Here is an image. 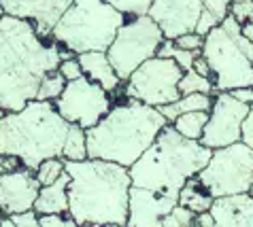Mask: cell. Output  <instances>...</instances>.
<instances>
[{
	"label": "cell",
	"mask_w": 253,
	"mask_h": 227,
	"mask_svg": "<svg viewBox=\"0 0 253 227\" xmlns=\"http://www.w3.org/2000/svg\"><path fill=\"white\" fill-rule=\"evenodd\" d=\"M60 62V45L41 38L30 21L0 17V109L17 113L37 100L43 76Z\"/></svg>",
	"instance_id": "1"
},
{
	"label": "cell",
	"mask_w": 253,
	"mask_h": 227,
	"mask_svg": "<svg viewBox=\"0 0 253 227\" xmlns=\"http://www.w3.org/2000/svg\"><path fill=\"white\" fill-rule=\"evenodd\" d=\"M68 174V217L81 227L126 225L130 200L128 168L100 159L64 161Z\"/></svg>",
	"instance_id": "2"
},
{
	"label": "cell",
	"mask_w": 253,
	"mask_h": 227,
	"mask_svg": "<svg viewBox=\"0 0 253 227\" xmlns=\"http://www.w3.org/2000/svg\"><path fill=\"white\" fill-rule=\"evenodd\" d=\"M166 125L168 121L153 106L136 100L115 104L100 123L85 132L87 157L130 168Z\"/></svg>",
	"instance_id": "3"
},
{
	"label": "cell",
	"mask_w": 253,
	"mask_h": 227,
	"mask_svg": "<svg viewBox=\"0 0 253 227\" xmlns=\"http://www.w3.org/2000/svg\"><path fill=\"white\" fill-rule=\"evenodd\" d=\"M70 123L58 115L51 102H28L22 111L4 113L0 119V155L17 157L28 170L45 159L60 157Z\"/></svg>",
	"instance_id": "4"
},
{
	"label": "cell",
	"mask_w": 253,
	"mask_h": 227,
	"mask_svg": "<svg viewBox=\"0 0 253 227\" xmlns=\"http://www.w3.org/2000/svg\"><path fill=\"white\" fill-rule=\"evenodd\" d=\"M211 155V149L202 147L198 140L183 138L168 123L158 134L156 143L128 168L132 187L179 195L185 183L209 164Z\"/></svg>",
	"instance_id": "5"
},
{
	"label": "cell",
	"mask_w": 253,
	"mask_h": 227,
	"mask_svg": "<svg viewBox=\"0 0 253 227\" xmlns=\"http://www.w3.org/2000/svg\"><path fill=\"white\" fill-rule=\"evenodd\" d=\"M126 19L104 0H73L51 30V40L75 55L107 51Z\"/></svg>",
	"instance_id": "6"
},
{
	"label": "cell",
	"mask_w": 253,
	"mask_h": 227,
	"mask_svg": "<svg viewBox=\"0 0 253 227\" xmlns=\"http://www.w3.org/2000/svg\"><path fill=\"white\" fill-rule=\"evenodd\" d=\"M162 40H164V34L149 15L126 19L107 49V58L115 68L119 81L126 83L138 66L156 58Z\"/></svg>",
	"instance_id": "7"
},
{
	"label": "cell",
	"mask_w": 253,
	"mask_h": 227,
	"mask_svg": "<svg viewBox=\"0 0 253 227\" xmlns=\"http://www.w3.org/2000/svg\"><path fill=\"white\" fill-rule=\"evenodd\" d=\"M196 179L213 200L249 193L253 187V151L243 143L217 149Z\"/></svg>",
	"instance_id": "8"
},
{
	"label": "cell",
	"mask_w": 253,
	"mask_h": 227,
	"mask_svg": "<svg viewBox=\"0 0 253 227\" xmlns=\"http://www.w3.org/2000/svg\"><path fill=\"white\" fill-rule=\"evenodd\" d=\"M202 58L207 60L213 75L215 91L253 87V62L245 58L241 49L221 30V26H217L205 37Z\"/></svg>",
	"instance_id": "9"
},
{
	"label": "cell",
	"mask_w": 253,
	"mask_h": 227,
	"mask_svg": "<svg viewBox=\"0 0 253 227\" xmlns=\"http://www.w3.org/2000/svg\"><path fill=\"white\" fill-rule=\"evenodd\" d=\"M181 76H183V70L174 64V60L151 58L130 75V79L126 81L124 94L128 100L160 109V106L172 104L181 98Z\"/></svg>",
	"instance_id": "10"
},
{
	"label": "cell",
	"mask_w": 253,
	"mask_h": 227,
	"mask_svg": "<svg viewBox=\"0 0 253 227\" xmlns=\"http://www.w3.org/2000/svg\"><path fill=\"white\" fill-rule=\"evenodd\" d=\"M53 106L66 123L79 125L87 132L107 117V113L113 109V102L102 87L81 76L77 81L66 83L64 91L53 102Z\"/></svg>",
	"instance_id": "11"
},
{
	"label": "cell",
	"mask_w": 253,
	"mask_h": 227,
	"mask_svg": "<svg viewBox=\"0 0 253 227\" xmlns=\"http://www.w3.org/2000/svg\"><path fill=\"white\" fill-rule=\"evenodd\" d=\"M247 113V104L234 100L228 91H217L213 106L209 111V121L205 125L200 145L211 151H217V149L241 143V125Z\"/></svg>",
	"instance_id": "12"
},
{
	"label": "cell",
	"mask_w": 253,
	"mask_h": 227,
	"mask_svg": "<svg viewBox=\"0 0 253 227\" xmlns=\"http://www.w3.org/2000/svg\"><path fill=\"white\" fill-rule=\"evenodd\" d=\"M205 11V0H153L149 15L160 26L164 38L174 40L181 34L194 32Z\"/></svg>",
	"instance_id": "13"
},
{
	"label": "cell",
	"mask_w": 253,
	"mask_h": 227,
	"mask_svg": "<svg viewBox=\"0 0 253 227\" xmlns=\"http://www.w3.org/2000/svg\"><path fill=\"white\" fill-rule=\"evenodd\" d=\"M0 4L4 15L30 21L39 37L49 40L51 30L73 4V0H0Z\"/></svg>",
	"instance_id": "14"
},
{
	"label": "cell",
	"mask_w": 253,
	"mask_h": 227,
	"mask_svg": "<svg viewBox=\"0 0 253 227\" xmlns=\"http://www.w3.org/2000/svg\"><path fill=\"white\" fill-rule=\"evenodd\" d=\"M41 185L32 170L19 168L0 176V212L13 217L26 210H34Z\"/></svg>",
	"instance_id": "15"
},
{
	"label": "cell",
	"mask_w": 253,
	"mask_h": 227,
	"mask_svg": "<svg viewBox=\"0 0 253 227\" xmlns=\"http://www.w3.org/2000/svg\"><path fill=\"white\" fill-rule=\"evenodd\" d=\"M179 204L177 193H160L130 187L126 227H162V219Z\"/></svg>",
	"instance_id": "16"
},
{
	"label": "cell",
	"mask_w": 253,
	"mask_h": 227,
	"mask_svg": "<svg viewBox=\"0 0 253 227\" xmlns=\"http://www.w3.org/2000/svg\"><path fill=\"white\" fill-rule=\"evenodd\" d=\"M209 212L215 227H253V197L249 193L219 197Z\"/></svg>",
	"instance_id": "17"
},
{
	"label": "cell",
	"mask_w": 253,
	"mask_h": 227,
	"mask_svg": "<svg viewBox=\"0 0 253 227\" xmlns=\"http://www.w3.org/2000/svg\"><path fill=\"white\" fill-rule=\"evenodd\" d=\"M77 60L81 64L83 76L96 83L98 87H102L107 94H113L119 89V76L115 73V68L111 66V62L107 58V51H89V53H81L77 55Z\"/></svg>",
	"instance_id": "18"
},
{
	"label": "cell",
	"mask_w": 253,
	"mask_h": 227,
	"mask_svg": "<svg viewBox=\"0 0 253 227\" xmlns=\"http://www.w3.org/2000/svg\"><path fill=\"white\" fill-rule=\"evenodd\" d=\"M39 217H68V174L64 172L53 185L41 187L34 202Z\"/></svg>",
	"instance_id": "19"
},
{
	"label": "cell",
	"mask_w": 253,
	"mask_h": 227,
	"mask_svg": "<svg viewBox=\"0 0 253 227\" xmlns=\"http://www.w3.org/2000/svg\"><path fill=\"white\" fill-rule=\"evenodd\" d=\"M213 106V98L207 94H189V96H181L177 102L172 104H164L160 106V115L166 119L168 123H172L177 117L185 115V113H209Z\"/></svg>",
	"instance_id": "20"
},
{
	"label": "cell",
	"mask_w": 253,
	"mask_h": 227,
	"mask_svg": "<svg viewBox=\"0 0 253 227\" xmlns=\"http://www.w3.org/2000/svg\"><path fill=\"white\" fill-rule=\"evenodd\" d=\"M213 195L200 185V181L189 179L183 189L179 191V206H185L187 210H192L194 215H202V212H209L211 206H213Z\"/></svg>",
	"instance_id": "21"
},
{
	"label": "cell",
	"mask_w": 253,
	"mask_h": 227,
	"mask_svg": "<svg viewBox=\"0 0 253 227\" xmlns=\"http://www.w3.org/2000/svg\"><path fill=\"white\" fill-rule=\"evenodd\" d=\"M207 121H209V113H185V115L174 119L170 125H172V130L177 134H181L183 138L198 140L200 143L202 134H205Z\"/></svg>",
	"instance_id": "22"
},
{
	"label": "cell",
	"mask_w": 253,
	"mask_h": 227,
	"mask_svg": "<svg viewBox=\"0 0 253 227\" xmlns=\"http://www.w3.org/2000/svg\"><path fill=\"white\" fill-rule=\"evenodd\" d=\"M62 159L64 161H83L87 159V140H85V130L79 125H70L64 149H62Z\"/></svg>",
	"instance_id": "23"
},
{
	"label": "cell",
	"mask_w": 253,
	"mask_h": 227,
	"mask_svg": "<svg viewBox=\"0 0 253 227\" xmlns=\"http://www.w3.org/2000/svg\"><path fill=\"white\" fill-rule=\"evenodd\" d=\"M64 87H66V79L58 73V70H53V73H47L43 76V81H41V85H39L37 100L39 102H51L53 104L62 96Z\"/></svg>",
	"instance_id": "24"
},
{
	"label": "cell",
	"mask_w": 253,
	"mask_h": 227,
	"mask_svg": "<svg viewBox=\"0 0 253 227\" xmlns=\"http://www.w3.org/2000/svg\"><path fill=\"white\" fill-rule=\"evenodd\" d=\"M213 91H215L213 81L200 76L198 73H194V70L183 73V76H181V81H179V94L181 96H189V94H207V96H211Z\"/></svg>",
	"instance_id": "25"
},
{
	"label": "cell",
	"mask_w": 253,
	"mask_h": 227,
	"mask_svg": "<svg viewBox=\"0 0 253 227\" xmlns=\"http://www.w3.org/2000/svg\"><path fill=\"white\" fill-rule=\"evenodd\" d=\"M64 174V159L53 157V159H45L37 170H34V176H37L41 187H49L53 185L60 176Z\"/></svg>",
	"instance_id": "26"
},
{
	"label": "cell",
	"mask_w": 253,
	"mask_h": 227,
	"mask_svg": "<svg viewBox=\"0 0 253 227\" xmlns=\"http://www.w3.org/2000/svg\"><path fill=\"white\" fill-rule=\"evenodd\" d=\"M104 2H109L113 9H117L126 17H138L149 13L153 0H104Z\"/></svg>",
	"instance_id": "27"
},
{
	"label": "cell",
	"mask_w": 253,
	"mask_h": 227,
	"mask_svg": "<svg viewBox=\"0 0 253 227\" xmlns=\"http://www.w3.org/2000/svg\"><path fill=\"white\" fill-rule=\"evenodd\" d=\"M194 223H196V215L185 206H179V204L162 219V227H192Z\"/></svg>",
	"instance_id": "28"
},
{
	"label": "cell",
	"mask_w": 253,
	"mask_h": 227,
	"mask_svg": "<svg viewBox=\"0 0 253 227\" xmlns=\"http://www.w3.org/2000/svg\"><path fill=\"white\" fill-rule=\"evenodd\" d=\"M200 53L202 51H185V49H179L177 45H174L170 60H174V64H177L183 73H187V70L194 68V62H196V58H198Z\"/></svg>",
	"instance_id": "29"
},
{
	"label": "cell",
	"mask_w": 253,
	"mask_h": 227,
	"mask_svg": "<svg viewBox=\"0 0 253 227\" xmlns=\"http://www.w3.org/2000/svg\"><path fill=\"white\" fill-rule=\"evenodd\" d=\"M174 45L179 49H185V51H202V45H205V37L196 32H187L181 34V37L174 38Z\"/></svg>",
	"instance_id": "30"
},
{
	"label": "cell",
	"mask_w": 253,
	"mask_h": 227,
	"mask_svg": "<svg viewBox=\"0 0 253 227\" xmlns=\"http://www.w3.org/2000/svg\"><path fill=\"white\" fill-rule=\"evenodd\" d=\"M58 73H60L62 76H64L66 83H68V81H77V79H81V76H83L81 64H79V60H77V58H70V60L60 62Z\"/></svg>",
	"instance_id": "31"
},
{
	"label": "cell",
	"mask_w": 253,
	"mask_h": 227,
	"mask_svg": "<svg viewBox=\"0 0 253 227\" xmlns=\"http://www.w3.org/2000/svg\"><path fill=\"white\" fill-rule=\"evenodd\" d=\"M230 4H232L230 0H205V11L211 13L221 24L230 15Z\"/></svg>",
	"instance_id": "32"
},
{
	"label": "cell",
	"mask_w": 253,
	"mask_h": 227,
	"mask_svg": "<svg viewBox=\"0 0 253 227\" xmlns=\"http://www.w3.org/2000/svg\"><path fill=\"white\" fill-rule=\"evenodd\" d=\"M230 15L234 17L238 24H247L253 21V2H232L230 4Z\"/></svg>",
	"instance_id": "33"
},
{
	"label": "cell",
	"mask_w": 253,
	"mask_h": 227,
	"mask_svg": "<svg viewBox=\"0 0 253 227\" xmlns=\"http://www.w3.org/2000/svg\"><path fill=\"white\" fill-rule=\"evenodd\" d=\"M6 219L11 221L13 227H41V217L34 210H26V212H19V215H13Z\"/></svg>",
	"instance_id": "34"
},
{
	"label": "cell",
	"mask_w": 253,
	"mask_h": 227,
	"mask_svg": "<svg viewBox=\"0 0 253 227\" xmlns=\"http://www.w3.org/2000/svg\"><path fill=\"white\" fill-rule=\"evenodd\" d=\"M241 143L247 145L253 151V104L249 106V113L245 117V121L241 125Z\"/></svg>",
	"instance_id": "35"
},
{
	"label": "cell",
	"mask_w": 253,
	"mask_h": 227,
	"mask_svg": "<svg viewBox=\"0 0 253 227\" xmlns=\"http://www.w3.org/2000/svg\"><path fill=\"white\" fill-rule=\"evenodd\" d=\"M41 227H81L70 217H41Z\"/></svg>",
	"instance_id": "36"
},
{
	"label": "cell",
	"mask_w": 253,
	"mask_h": 227,
	"mask_svg": "<svg viewBox=\"0 0 253 227\" xmlns=\"http://www.w3.org/2000/svg\"><path fill=\"white\" fill-rule=\"evenodd\" d=\"M228 94L234 98V100H238L241 104H247L251 106L253 104V87H241V89H234V91H228Z\"/></svg>",
	"instance_id": "37"
},
{
	"label": "cell",
	"mask_w": 253,
	"mask_h": 227,
	"mask_svg": "<svg viewBox=\"0 0 253 227\" xmlns=\"http://www.w3.org/2000/svg\"><path fill=\"white\" fill-rule=\"evenodd\" d=\"M194 73H198L200 76H205V79H211L213 81V75H211V68H209V64H207V60L202 58V53L196 58V62H194Z\"/></svg>",
	"instance_id": "38"
},
{
	"label": "cell",
	"mask_w": 253,
	"mask_h": 227,
	"mask_svg": "<svg viewBox=\"0 0 253 227\" xmlns=\"http://www.w3.org/2000/svg\"><path fill=\"white\" fill-rule=\"evenodd\" d=\"M196 223H198V227H215V221H213V217H211V212L196 215Z\"/></svg>",
	"instance_id": "39"
},
{
	"label": "cell",
	"mask_w": 253,
	"mask_h": 227,
	"mask_svg": "<svg viewBox=\"0 0 253 227\" xmlns=\"http://www.w3.org/2000/svg\"><path fill=\"white\" fill-rule=\"evenodd\" d=\"M241 32H243V37L253 45V21H247V24H243V26H241Z\"/></svg>",
	"instance_id": "40"
},
{
	"label": "cell",
	"mask_w": 253,
	"mask_h": 227,
	"mask_svg": "<svg viewBox=\"0 0 253 227\" xmlns=\"http://www.w3.org/2000/svg\"><path fill=\"white\" fill-rule=\"evenodd\" d=\"M6 172V164H4V155H0V176Z\"/></svg>",
	"instance_id": "41"
},
{
	"label": "cell",
	"mask_w": 253,
	"mask_h": 227,
	"mask_svg": "<svg viewBox=\"0 0 253 227\" xmlns=\"http://www.w3.org/2000/svg\"><path fill=\"white\" fill-rule=\"evenodd\" d=\"M0 227H13V225H11V221H9V219L4 217V219H0Z\"/></svg>",
	"instance_id": "42"
},
{
	"label": "cell",
	"mask_w": 253,
	"mask_h": 227,
	"mask_svg": "<svg viewBox=\"0 0 253 227\" xmlns=\"http://www.w3.org/2000/svg\"><path fill=\"white\" fill-rule=\"evenodd\" d=\"M83 227H102V225H98V223H87V225H83Z\"/></svg>",
	"instance_id": "43"
},
{
	"label": "cell",
	"mask_w": 253,
	"mask_h": 227,
	"mask_svg": "<svg viewBox=\"0 0 253 227\" xmlns=\"http://www.w3.org/2000/svg\"><path fill=\"white\" fill-rule=\"evenodd\" d=\"M230 2H253V0H230Z\"/></svg>",
	"instance_id": "44"
},
{
	"label": "cell",
	"mask_w": 253,
	"mask_h": 227,
	"mask_svg": "<svg viewBox=\"0 0 253 227\" xmlns=\"http://www.w3.org/2000/svg\"><path fill=\"white\" fill-rule=\"evenodd\" d=\"M102 227H126V225H102Z\"/></svg>",
	"instance_id": "45"
},
{
	"label": "cell",
	"mask_w": 253,
	"mask_h": 227,
	"mask_svg": "<svg viewBox=\"0 0 253 227\" xmlns=\"http://www.w3.org/2000/svg\"><path fill=\"white\" fill-rule=\"evenodd\" d=\"M0 17H4V11H2V4H0Z\"/></svg>",
	"instance_id": "46"
},
{
	"label": "cell",
	"mask_w": 253,
	"mask_h": 227,
	"mask_svg": "<svg viewBox=\"0 0 253 227\" xmlns=\"http://www.w3.org/2000/svg\"><path fill=\"white\" fill-rule=\"evenodd\" d=\"M2 115H4V111H2V109H0V119H2Z\"/></svg>",
	"instance_id": "47"
},
{
	"label": "cell",
	"mask_w": 253,
	"mask_h": 227,
	"mask_svg": "<svg viewBox=\"0 0 253 227\" xmlns=\"http://www.w3.org/2000/svg\"><path fill=\"white\" fill-rule=\"evenodd\" d=\"M249 195H251V197H253V187H251V191H249Z\"/></svg>",
	"instance_id": "48"
},
{
	"label": "cell",
	"mask_w": 253,
	"mask_h": 227,
	"mask_svg": "<svg viewBox=\"0 0 253 227\" xmlns=\"http://www.w3.org/2000/svg\"><path fill=\"white\" fill-rule=\"evenodd\" d=\"M192 227H198V223H194V225H192Z\"/></svg>",
	"instance_id": "49"
}]
</instances>
